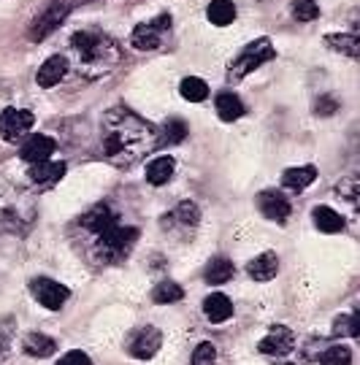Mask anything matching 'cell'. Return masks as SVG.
Returning <instances> with one entry per match:
<instances>
[{"label": "cell", "instance_id": "1", "mask_svg": "<svg viewBox=\"0 0 360 365\" xmlns=\"http://www.w3.org/2000/svg\"><path fill=\"white\" fill-rule=\"evenodd\" d=\"M139 241V227H130L119 222L109 203L92 206L81 220L76 222V244L84 252V257L95 265H116L128 257Z\"/></svg>", "mask_w": 360, "mask_h": 365}, {"label": "cell", "instance_id": "2", "mask_svg": "<svg viewBox=\"0 0 360 365\" xmlns=\"http://www.w3.org/2000/svg\"><path fill=\"white\" fill-rule=\"evenodd\" d=\"M160 146V130L128 106L109 108L101 119V155L119 168L136 165Z\"/></svg>", "mask_w": 360, "mask_h": 365}, {"label": "cell", "instance_id": "3", "mask_svg": "<svg viewBox=\"0 0 360 365\" xmlns=\"http://www.w3.org/2000/svg\"><path fill=\"white\" fill-rule=\"evenodd\" d=\"M81 78H103L122 63V46L103 30H79L71 36V57H65Z\"/></svg>", "mask_w": 360, "mask_h": 365}, {"label": "cell", "instance_id": "4", "mask_svg": "<svg viewBox=\"0 0 360 365\" xmlns=\"http://www.w3.org/2000/svg\"><path fill=\"white\" fill-rule=\"evenodd\" d=\"M276 57V49H274V43L269 38H255L252 43H246L241 54L236 57L228 68V78L231 81H241L244 76H249L252 71H257L260 66H266L269 60Z\"/></svg>", "mask_w": 360, "mask_h": 365}, {"label": "cell", "instance_id": "5", "mask_svg": "<svg viewBox=\"0 0 360 365\" xmlns=\"http://www.w3.org/2000/svg\"><path fill=\"white\" fill-rule=\"evenodd\" d=\"M79 0H51L49 6L33 19V25L27 30V38L30 41H44L49 38L51 33L65 22V16L76 9Z\"/></svg>", "mask_w": 360, "mask_h": 365}, {"label": "cell", "instance_id": "6", "mask_svg": "<svg viewBox=\"0 0 360 365\" xmlns=\"http://www.w3.org/2000/svg\"><path fill=\"white\" fill-rule=\"evenodd\" d=\"M168 36H171V14H160V16H154V19L141 22L130 33V43L139 52H154V49H160L166 43Z\"/></svg>", "mask_w": 360, "mask_h": 365}, {"label": "cell", "instance_id": "7", "mask_svg": "<svg viewBox=\"0 0 360 365\" xmlns=\"http://www.w3.org/2000/svg\"><path fill=\"white\" fill-rule=\"evenodd\" d=\"M160 346H163V333L154 325L136 327L128 336V341H125V349L136 360H149V357H154V354L160 352Z\"/></svg>", "mask_w": 360, "mask_h": 365}, {"label": "cell", "instance_id": "8", "mask_svg": "<svg viewBox=\"0 0 360 365\" xmlns=\"http://www.w3.org/2000/svg\"><path fill=\"white\" fill-rule=\"evenodd\" d=\"M30 292H33V298L39 300L44 309H49V312H60L65 306V300L71 298V289L60 284V282H51L46 276H39V279H33L30 282Z\"/></svg>", "mask_w": 360, "mask_h": 365}, {"label": "cell", "instance_id": "9", "mask_svg": "<svg viewBox=\"0 0 360 365\" xmlns=\"http://www.w3.org/2000/svg\"><path fill=\"white\" fill-rule=\"evenodd\" d=\"M36 117L27 108H3L0 111V138L3 141H19L30 128Z\"/></svg>", "mask_w": 360, "mask_h": 365}, {"label": "cell", "instance_id": "10", "mask_svg": "<svg viewBox=\"0 0 360 365\" xmlns=\"http://www.w3.org/2000/svg\"><path fill=\"white\" fill-rule=\"evenodd\" d=\"M257 349L269 357H287L296 349V333L287 325H274L266 339H260Z\"/></svg>", "mask_w": 360, "mask_h": 365}, {"label": "cell", "instance_id": "11", "mask_svg": "<svg viewBox=\"0 0 360 365\" xmlns=\"http://www.w3.org/2000/svg\"><path fill=\"white\" fill-rule=\"evenodd\" d=\"M257 209H260V214H263L266 220L279 222V225H284V222H287V217L293 214V206H290L287 195H282V192H274V190L260 192V197H257Z\"/></svg>", "mask_w": 360, "mask_h": 365}, {"label": "cell", "instance_id": "12", "mask_svg": "<svg viewBox=\"0 0 360 365\" xmlns=\"http://www.w3.org/2000/svg\"><path fill=\"white\" fill-rule=\"evenodd\" d=\"M54 149H57L54 138L44 135V133H33V135H27L25 138V144H22V149H19V157L33 165V163H41V160H49Z\"/></svg>", "mask_w": 360, "mask_h": 365}, {"label": "cell", "instance_id": "13", "mask_svg": "<svg viewBox=\"0 0 360 365\" xmlns=\"http://www.w3.org/2000/svg\"><path fill=\"white\" fill-rule=\"evenodd\" d=\"M246 274H249V279H255V282H271L274 276L279 274V257H276V252H263V255L252 257V260L246 262Z\"/></svg>", "mask_w": 360, "mask_h": 365}, {"label": "cell", "instance_id": "14", "mask_svg": "<svg viewBox=\"0 0 360 365\" xmlns=\"http://www.w3.org/2000/svg\"><path fill=\"white\" fill-rule=\"evenodd\" d=\"M68 73V60H65L63 54H51L49 60L39 68V73H36V81H39V87L44 90H49L54 84H60V78Z\"/></svg>", "mask_w": 360, "mask_h": 365}, {"label": "cell", "instance_id": "15", "mask_svg": "<svg viewBox=\"0 0 360 365\" xmlns=\"http://www.w3.org/2000/svg\"><path fill=\"white\" fill-rule=\"evenodd\" d=\"M174 170H176V160L171 155H160L154 157L152 163L146 165V182L152 187H163L174 179Z\"/></svg>", "mask_w": 360, "mask_h": 365}, {"label": "cell", "instance_id": "16", "mask_svg": "<svg viewBox=\"0 0 360 365\" xmlns=\"http://www.w3.org/2000/svg\"><path fill=\"white\" fill-rule=\"evenodd\" d=\"M204 314L209 322H214V325H219V322H228L233 317V303L228 295H222V292H214V295H209V298L204 300Z\"/></svg>", "mask_w": 360, "mask_h": 365}, {"label": "cell", "instance_id": "17", "mask_svg": "<svg viewBox=\"0 0 360 365\" xmlns=\"http://www.w3.org/2000/svg\"><path fill=\"white\" fill-rule=\"evenodd\" d=\"M214 108H217V117L222 122H236V119H241L246 114L241 98L233 95V92H219L217 101H214Z\"/></svg>", "mask_w": 360, "mask_h": 365}, {"label": "cell", "instance_id": "18", "mask_svg": "<svg viewBox=\"0 0 360 365\" xmlns=\"http://www.w3.org/2000/svg\"><path fill=\"white\" fill-rule=\"evenodd\" d=\"M30 182L36 184H49V182H57V179H63L65 173V163H57V160H41V163H33L30 165Z\"/></svg>", "mask_w": 360, "mask_h": 365}, {"label": "cell", "instance_id": "19", "mask_svg": "<svg viewBox=\"0 0 360 365\" xmlns=\"http://www.w3.org/2000/svg\"><path fill=\"white\" fill-rule=\"evenodd\" d=\"M314 179H317V168H314V165L287 168L282 173V187H284V190H293V192H301V190H306Z\"/></svg>", "mask_w": 360, "mask_h": 365}, {"label": "cell", "instance_id": "20", "mask_svg": "<svg viewBox=\"0 0 360 365\" xmlns=\"http://www.w3.org/2000/svg\"><path fill=\"white\" fill-rule=\"evenodd\" d=\"M311 217H314V225L320 227L322 233H341L344 230V217L334 211L331 206H317V209L311 211Z\"/></svg>", "mask_w": 360, "mask_h": 365}, {"label": "cell", "instance_id": "21", "mask_svg": "<svg viewBox=\"0 0 360 365\" xmlns=\"http://www.w3.org/2000/svg\"><path fill=\"white\" fill-rule=\"evenodd\" d=\"M233 274H236V268H233V262L228 257H214V260H209L204 271V279L209 284H225V282H231Z\"/></svg>", "mask_w": 360, "mask_h": 365}, {"label": "cell", "instance_id": "22", "mask_svg": "<svg viewBox=\"0 0 360 365\" xmlns=\"http://www.w3.org/2000/svg\"><path fill=\"white\" fill-rule=\"evenodd\" d=\"M206 16L211 25L228 27L236 19V6H233V0H211L206 9Z\"/></svg>", "mask_w": 360, "mask_h": 365}, {"label": "cell", "instance_id": "23", "mask_svg": "<svg viewBox=\"0 0 360 365\" xmlns=\"http://www.w3.org/2000/svg\"><path fill=\"white\" fill-rule=\"evenodd\" d=\"M22 346H25V352L30 354V357H49V354H54V349H57V341L49 339V336H44V333H30V336H25Z\"/></svg>", "mask_w": 360, "mask_h": 365}, {"label": "cell", "instance_id": "24", "mask_svg": "<svg viewBox=\"0 0 360 365\" xmlns=\"http://www.w3.org/2000/svg\"><path fill=\"white\" fill-rule=\"evenodd\" d=\"M171 217V222H176L179 227H184V230H190V227H195L198 222H201V209L195 206L193 200H181L176 209L168 214Z\"/></svg>", "mask_w": 360, "mask_h": 365}, {"label": "cell", "instance_id": "25", "mask_svg": "<svg viewBox=\"0 0 360 365\" xmlns=\"http://www.w3.org/2000/svg\"><path fill=\"white\" fill-rule=\"evenodd\" d=\"M328 49H334L339 54H347L352 60H358V36H347V33H331L325 36Z\"/></svg>", "mask_w": 360, "mask_h": 365}, {"label": "cell", "instance_id": "26", "mask_svg": "<svg viewBox=\"0 0 360 365\" xmlns=\"http://www.w3.org/2000/svg\"><path fill=\"white\" fill-rule=\"evenodd\" d=\"M179 92H181V98H184V101H190V103H201V101L209 98V87H206L204 78H198V76L181 78Z\"/></svg>", "mask_w": 360, "mask_h": 365}, {"label": "cell", "instance_id": "27", "mask_svg": "<svg viewBox=\"0 0 360 365\" xmlns=\"http://www.w3.org/2000/svg\"><path fill=\"white\" fill-rule=\"evenodd\" d=\"M184 298V289L176 284V282H160L157 287L152 289V300L157 306H168V303H179Z\"/></svg>", "mask_w": 360, "mask_h": 365}, {"label": "cell", "instance_id": "28", "mask_svg": "<svg viewBox=\"0 0 360 365\" xmlns=\"http://www.w3.org/2000/svg\"><path fill=\"white\" fill-rule=\"evenodd\" d=\"M317 363L320 365H349L352 363V352H349V346H344V344H336V346L322 349V354L317 357Z\"/></svg>", "mask_w": 360, "mask_h": 365}, {"label": "cell", "instance_id": "29", "mask_svg": "<svg viewBox=\"0 0 360 365\" xmlns=\"http://www.w3.org/2000/svg\"><path fill=\"white\" fill-rule=\"evenodd\" d=\"M163 135H160V144H181L184 138H187V125H184V119L179 117H171L163 125Z\"/></svg>", "mask_w": 360, "mask_h": 365}, {"label": "cell", "instance_id": "30", "mask_svg": "<svg viewBox=\"0 0 360 365\" xmlns=\"http://www.w3.org/2000/svg\"><path fill=\"white\" fill-rule=\"evenodd\" d=\"M290 14H293L296 22H314L320 16V6L314 0H296L290 6Z\"/></svg>", "mask_w": 360, "mask_h": 365}, {"label": "cell", "instance_id": "31", "mask_svg": "<svg viewBox=\"0 0 360 365\" xmlns=\"http://www.w3.org/2000/svg\"><path fill=\"white\" fill-rule=\"evenodd\" d=\"M336 195L349 200V203H352V209H358V195H360V179L358 176H347V179H341V182L336 184Z\"/></svg>", "mask_w": 360, "mask_h": 365}, {"label": "cell", "instance_id": "32", "mask_svg": "<svg viewBox=\"0 0 360 365\" xmlns=\"http://www.w3.org/2000/svg\"><path fill=\"white\" fill-rule=\"evenodd\" d=\"M217 363V346L211 341H201L193 352V365H214Z\"/></svg>", "mask_w": 360, "mask_h": 365}, {"label": "cell", "instance_id": "33", "mask_svg": "<svg viewBox=\"0 0 360 365\" xmlns=\"http://www.w3.org/2000/svg\"><path fill=\"white\" fill-rule=\"evenodd\" d=\"M334 333H347V336L355 339V336H358V312L349 314V317H339V319H336Z\"/></svg>", "mask_w": 360, "mask_h": 365}, {"label": "cell", "instance_id": "34", "mask_svg": "<svg viewBox=\"0 0 360 365\" xmlns=\"http://www.w3.org/2000/svg\"><path fill=\"white\" fill-rule=\"evenodd\" d=\"M336 108H339V101H336L334 95H322L320 101L314 103V114H320V117H331V114H336Z\"/></svg>", "mask_w": 360, "mask_h": 365}, {"label": "cell", "instance_id": "35", "mask_svg": "<svg viewBox=\"0 0 360 365\" xmlns=\"http://www.w3.org/2000/svg\"><path fill=\"white\" fill-rule=\"evenodd\" d=\"M57 365H92V360L87 357L84 352H79V349H74V352H68L60 357V363Z\"/></svg>", "mask_w": 360, "mask_h": 365}]
</instances>
